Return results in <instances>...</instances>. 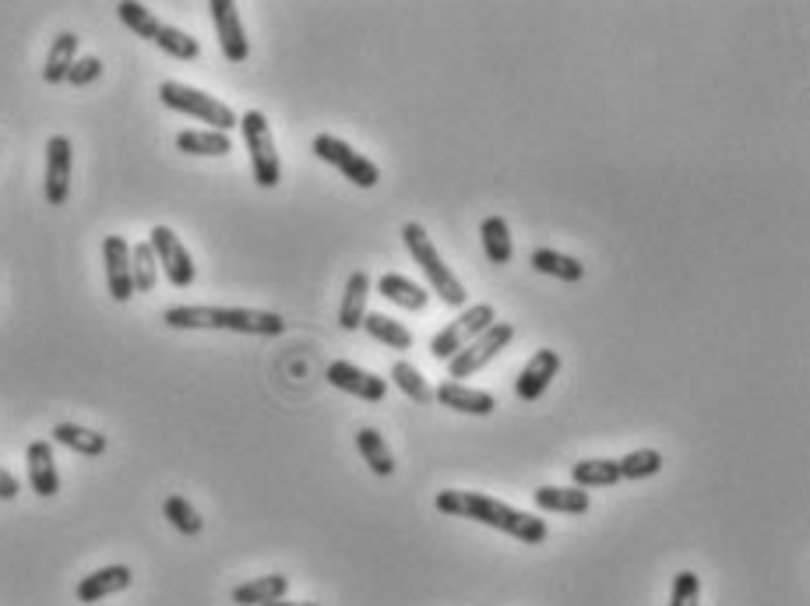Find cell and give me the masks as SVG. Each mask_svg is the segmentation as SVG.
I'll return each instance as SVG.
<instances>
[{"instance_id": "2e32d148", "label": "cell", "mask_w": 810, "mask_h": 606, "mask_svg": "<svg viewBox=\"0 0 810 606\" xmlns=\"http://www.w3.org/2000/svg\"><path fill=\"white\" fill-rule=\"evenodd\" d=\"M433 398L447 409L465 412V417H490V412L498 409V398L490 392L469 388V384H462V381H444L441 388L433 392Z\"/></svg>"}, {"instance_id": "5bb4252c", "label": "cell", "mask_w": 810, "mask_h": 606, "mask_svg": "<svg viewBox=\"0 0 810 606\" xmlns=\"http://www.w3.org/2000/svg\"><path fill=\"white\" fill-rule=\"evenodd\" d=\"M71 162H74L71 138L68 135H53L47 141V184H42V190H47V201L53 205V209H60V205H64L68 195H71Z\"/></svg>"}, {"instance_id": "cb8c5ba5", "label": "cell", "mask_w": 810, "mask_h": 606, "mask_svg": "<svg viewBox=\"0 0 810 606\" xmlns=\"http://www.w3.org/2000/svg\"><path fill=\"white\" fill-rule=\"evenodd\" d=\"M529 264L539 275H553L561 279V283H578L585 275V264L572 255H561V250H550V247H536L529 255Z\"/></svg>"}, {"instance_id": "5b68a950", "label": "cell", "mask_w": 810, "mask_h": 606, "mask_svg": "<svg viewBox=\"0 0 810 606\" xmlns=\"http://www.w3.org/2000/svg\"><path fill=\"white\" fill-rule=\"evenodd\" d=\"M159 99H162V107L187 113L201 124H212V131H222V135H230V131L240 124V116L226 107V102H219L216 96L201 92V88H191L184 82H162Z\"/></svg>"}, {"instance_id": "8992f818", "label": "cell", "mask_w": 810, "mask_h": 606, "mask_svg": "<svg viewBox=\"0 0 810 606\" xmlns=\"http://www.w3.org/2000/svg\"><path fill=\"white\" fill-rule=\"evenodd\" d=\"M240 131H244V145L250 152V170H254V184L272 190L282 181V162H279V149L272 138V124L261 110H247L240 116Z\"/></svg>"}, {"instance_id": "52a82bcc", "label": "cell", "mask_w": 810, "mask_h": 606, "mask_svg": "<svg viewBox=\"0 0 810 606\" xmlns=\"http://www.w3.org/2000/svg\"><path fill=\"white\" fill-rule=\"evenodd\" d=\"M493 321H498V310H493V304H472V307H465L455 321H447L444 329L430 338V357L447 363L452 357H458V353H462L465 346H469L472 338L483 335Z\"/></svg>"}, {"instance_id": "74e56055", "label": "cell", "mask_w": 810, "mask_h": 606, "mask_svg": "<svg viewBox=\"0 0 810 606\" xmlns=\"http://www.w3.org/2000/svg\"><path fill=\"white\" fill-rule=\"evenodd\" d=\"M265 606H321V603H286V599H279V603H265Z\"/></svg>"}, {"instance_id": "836d02e7", "label": "cell", "mask_w": 810, "mask_h": 606, "mask_svg": "<svg viewBox=\"0 0 810 606\" xmlns=\"http://www.w3.org/2000/svg\"><path fill=\"white\" fill-rule=\"evenodd\" d=\"M131 279H134V293H152L156 279H159V261L152 255L148 240L131 247Z\"/></svg>"}, {"instance_id": "603a6c76", "label": "cell", "mask_w": 810, "mask_h": 606, "mask_svg": "<svg viewBox=\"0 0 810 606\" xmlns=\"http://www.w3.org/2000/svg\"><path fill=\"white\" fill-rule=\"evenodd\" d=\"M378 293L388 304H395L402 310H424L430 304V293L424 286H416L413 279L398 275V272H384L381 283H378Z\"/></svg>"}, {"instance_id": "ac0fdd59", "label": "cell", "mask_w": 810, "mask_h": 606, "mask_svg": "<svg viewBox=\"0 0 810 606\" xmlns=\"http://www.w3.org/2000/svg\"><path fill=\"white\" fill-rule=\"evenodd\" d=\"M131 568L127 565H110V568H99V571H93V574H85V579L78 582V603H99V599H107V596H113V593H124V589L131 585Z\"/></svg>"}, {"instance_id": "484cf974", "label": "cell", "mask_w": 810, "mask_h": 606, "mask_svg": "<svg viewBox=\"0 0 810 606\" xmlns=\"http://www.w3.org/2000/svg\"><path fill=\"white\" fill-rule=\"evenodd\" d=\"M78 36L74 33H60L57 39H53V47H50V53H47V64H42V82L47 85H60L68 78V71H71V64L78 61Z\"/></svg>"}, {"instance_id": "44dd1931", "label": "cell", "mask_w": 810, "mask_h": 606, "mask_svg": "<svg viewBox=\"0 0 810 606\" xmlns=\"http://www.w3.org/2000/svg\"><path fill=\"white\" fill-rule=\"evenodd\" d=\"M367 297H370V275L367 272H353L346 293H342V307H339V324L346 332H356L367 318Z\"/></svg>"}, {"instance_id": "3957f363", "label": "cell", "mask_w": 810, "mask_h": 606, "mask_svg": "<svg viewBox=\"0 0 810 606\" xmlns=\"http://www.w3.org/2000/svg\"><path fill=\"white\" fill-rule=\"evenodd\" d=\"M402 244H405V250L413 255V261L419 264V272L427 275V283H430V289L441 297V304H447V307H465V300H469V293H465V286L458 283V275L444 264L441 250L433 247V240H430V233H427L424 226H419V223H405V226H402Z\"/></svg>"}, {"instance_id": "4316f807", "label": "cell", "mask_w": 810, "mask_h": 606, "mask_svg": "<svg viewBox=\"0 0 810 606\" xmlns=\"http://www.w3.org/2000/svg\"><path fill=\"white\" fill-rule=\"evenodd\" d=\"M356 452L364 455V462L370 466L373 477H392L395 472V458L384 445V434H378L373 426H359L356 431Z\"/></svg>"}, {"instance_id": "4dcf8cb0", "label": "cell", "mask_w": 810, "mask_h": 606, "mask_svg": "<svg viewBox=\"0 0 810 606\" xmlns=\"http://www.w3.org/2000/svg\"><path fill=\"white\" fill-rule=\"evenodd\" d=\"M663 466H666V458H663V452H655V448H635V452H627L624 458H617L621 480H635V483L649 480V477H659Z\"/></svg>"}, {"instance_id": "83f0119b", "label": "cell", "mask_w": 810, "mask_h": 606, "mask_svg": "<svg viewBox=\"0 0 810 606\" xmlns=\"http://www.w3.org/2000/svg\"><path fill=\"white\" fill-rule=\"evenodd\" d=\"M572 480H575V486H581V491H589V486L621 483L617 458H581V462L572 466Z\"/></svg>"}, {"instance_id": "7a4b0ae2", "label": "cell", "mask_w": 810, "mask_h": 606, "mask_svg": "<svg viewBox=\"0 0 810 606\" xmlns=\"http://www.w3.org/2000/svg\"><path fill=\"white\" fill-rule=\"evenodd\" d=\"M162 321L170 329H219L236 335H282L286 321L272 310H250V307H167Z\"/></svg>"}, {"instance_id": "1f68e13d", "label": "cell", "mask_w": 810, "mask_h": 606, "mask_svg": "<svg viewBox=\"0 0 810 606\" xmlns=\"http://www.w3.org/2000/svg\"><path fill=\"white\" fill-rule=\"evenodd\" d=\"M392 381H395V388H398L405 398H413L416 406H430V403H433V388H430L427 378L419 374L409 360H398V363L392 367Z\"/></svg>"}, {"instance_id": "d4e9b609", "label": "cell", "mask_w": 810, "mask_h": 606, "mask_svg": "<svg viewBox=\"0 0 810 606\" xmlns=\"http://www.w3.org/2000/svg\"><path fill=\"white\" fill-rule=\"evenodd\" d=\"M53 441H57V445L71 448V452H78V455H88V458H99L102 452L110 448L107 434L88 431V426H78V423H57L53 426Z\"/></svg>"}, {"instance_id": "f546056e", "label": "cell", "mask_w": 810, "mask_h": 606, "mask_svg": "<svg viewBox=\"0 0 810 606\" xmlns=\"http://www.w3.org/2000/svg\"><path fill=\"white\" fill-rule=\"evenodd\" d=\"M359 329H364L373 343H384L388 349H409L413 346V332L405 329L402 321L388 318V314H367Z\"/></svg>"}, {"instance_id": "6da1fadb", "label": "cell", "mask_w": 810, "mask_h": 606, "mask_svg": "<svg viewBox=\"0 0 810 606\" xmlns=\"http://www.w3.org/2000/svg\"><path fill=\"white\" fill-rule=\"evenodd\" d=\"M438 511L441 515H452V519H469L479 525H490V529H501L507 532L512 540L525 543V546H536L550 536V529L543 519H536V515H525L512 505H504L498 497H487V494H476V491H441L438 494Z\"/></svg>"}, {"instance_id": "d6986e66", "label": "cell", "mask_w": 810, "mask_h": 606, "mask_svg": "<svg viewBox=\"0 0 810 606\" xmlns=\"http://www.w3.org/2000/svg\"><path fill=\"white\" fill-rule=\"evenodd\" d=\"M536 508L539 511H553V515H585L592 508V497L589 491H581V486H539V491L532 494Z\"/></svg>"}, {"instance_id": "f1b7e54d", "label": "cell", "mask_w": 810, "mask_h": 606, "mask_svg": "<svg viewBox=\"0 0 810 606\" xmlns=\"http://www.w3.org/2000/svg\"><path fill=\"white\" fill-rule=\"evenodd\" d=\"M176 149L187 156H230L233 141L222 131H180Z\"/></svg>"}, {"instance_id": "d6a6232c", "label": "cell", "mask_w": 810, "mask_h": 606, "mask_svg": "<svg viewBox=\"0 0 810 606\" xmlns=\"http://www.w3.org/2000/svg\"><path fill=\"white\" fill-rule=\"evenodd\" d=\"M162 515H167V522L176 532H184V536H198V532L205 529V519L198 515V508L180 494H170L167 500H162Z\"/></svg>"}, {"instance_id": "30bf717a", "label": "cell", "mask_w": 810, "mask_h": 606, "mask_svg": "<svg viewBox=\"0 0 810 606\" xmlns=\"http://www.w3.org/2000/svg\"><path fill=\"white\" fill-rule=\"evenodd\" d=\"M148 247H152L159 269L167 272L173 289L194 286V275H198V269H194L191 250L184 247V240H180V236L170 226H152V233H148Z\"/></svg>"}, {"instance_id": "9a60e30c", "label": "cell", "mask_w": 810, "mask_h": 606, "mask_svg": "<svg viewBox=\"0 0 810 606\" xmlns=\"http://www.w3.org/2000/svg\"><path fill=\"white\" fill-rule=\"evenodd\" d=\"M102 264H107V286L116 304H127L134 297V279H131V244L124 236H107L102 240Z\"/></svg>"}, {"instance_id": "e0dca14e", "label": "cell", "mask_w": 810, "mask_h": 606, "mask_svg": "<svg viewBox=\"0 0 810 606\" xmlns=\"http://www.w3.org/2000/svg\"><path fill=\"white\" fill-rule=\"evenodd\" d=\"M28 462V483L39 497H57L60 494V472H57V458L50 441H33L25 452Z\"/></svg>"}, {"instance_id": "7402d4cb", "label": "cell", "mask_w": 810, "mask_h": 606, "mask_svg": "<svg viewBox=\"0 0 810 606\" xmlns=\"http://www.w3.org/2000/svg\"><path fill=\"white\" fill-rule=\"evenodd\" d=\"M479 240H483V255L490 264H512L515 240H512V230H507L504 215H487L483 226H479Z\"/></svg>"}, {"instance_id": "9c48e42d", "label": "cell", "mask_w": 810, "mask_h": 606, "mask_svg": "<svg viewBox=\"0 0 810 606\" xmlns=\"http://www.w3.org/2000/svg\"><path fill=\"white\" fill-rule=\"evenodd\" d=\"M512 338H515V324L493 321L483 335L472 338V343L458 353V357L447 360V378H452V381H462V378L479 374L490 360H498V357H501V353L507 349V343H512Z\"/></svg>"}, {"instance_id": "ffe728a7", "label": "cell", "mask_w": 810, "mask_h": 606, "mask_svg": "<svg viewBox=\"0 0 810 606\" xmlns=\"http://www.w3.org/2000/svg\"><path fill=\"white\" fill-rule=\"evenodd\" d=\"M290 593V579L286 574H261V579H250L244 585L233 589V603L236 606H265V603H279Z\"/></svg>"}, {"instance_id": "7c38bea8", "label": "cell", "mask_w": 810, "mask_h": 606, "mask_svg": "<svg viewBox=\"0 0 810 606\" xmlns=\"http://www.w3.org/2000/svg\"><path fill=\"white\" fill-rule=\"evenodd\" d=\"M328 384L346 395L364 398V403H384L388 395V381L364 371V367H356L349 360H332L328 363Z\"/></svg>"}, {"instance_id": "4fadbf2b", "label": "cell", "mask_w": 810, "mask_h": 606, "mask_svg": "<svg viewBox=\"0 0 810 606\" xmlns=\"http://www.w3.org/2000/svg\"><path fill=\"white\" fill-rule=\"evenodd\" d=\"M557 374H561V353L557 349H536L532 360L518 371L515 395L521 398V403H536V398H543V392L550 388Z\"/></svg>"}, {"instance_id": "d590c367", "label": "cell", "mask_w": 810, "mask_h": 606, "mask_svg": "<svg viewBox=\"0 0 810 606\" xmlns=\"http://www.w3.org/2000/svg\"><path fill=\"white\" fill-rule=\"evenodd\" d=\"M99 75H102V61H99V57H78V61L71 64L64 82L74 85V88H85V85H93Z\"/></svg>"}, {"instance_id": "8fae6325", "label": "cell", "mask_w": 810, "mask_h": 606, "mask_svg": "<svg viewBox=\"0 0 810 606\" xmlns=\"http://www.w3.org/2000/svg\"><path fill=\"white\" fill-rule=\"evenodd\" d=\"M208 11H212V25H216L222 57H226L230 64H244L250 57V42L244 33V22H240V8L233 4V0H212Z\"/></svg>"}, {"instance_id": "277c9868", "label": "cell", "mask_w": 810, "mask_h": 606, "mask_svg": "<svg viewBox=\"0 0 810 606\" xmlns=\"http://www.w3.org/2000/svg\"><path fill=\"white\" fill-rule=\"evenodd\" d=\"M116 18L124 22L134 36L156 42V47L167 53V57H173V61H198V53H201L198 39L187 36V33H180V28H173L167 22H159L145 4H134V0H120V4H116Z\"/></svg>"}, {"instance_id": "e575fe53", "label": "cell", "mask_w": 810, "mask_h": 606, "mask_svg": "<svg viewBox=\"0 0 810 606\" xmlns=\"http://www.w3.org/2000/svg\"><path fill=\"white\" fill-rule=\"evenodd\" d=\"M701 599V579L695 571H680L673 579V593H670V606H698Z\"/></svg>"}, {"instance_id": "ba28073f", "label": "cell", "mask_w": 810, "mask_h": 606, "mask_svg": "<svg viewBox=\"0 0 810 606\" xmlns=\"http://www.w3.org/2000/svg\"><path fill=\"white\" fill-rule=\"evenodd\" d=\"M314 156H318L321 162H328V166H335L349 184L364 187V190L378 187V181H381V166H378V162L367 159V156H359L353 145H346V141L335 138V135H318V138H314Z\"/></svg>"}, {"instance_id": "8d00e7d4", "label": "cell", "mask_w": 810, "mask_h": 606, "mask_svg": "<svg viewBox=\"0 0 810 606\" xmlns=\"http://www.w3.org/2000/svg\"><path fill=\"white\" fill-rule=\"evenodd\" d=\"M19 491H22L19 480H14L11 472L0 466V500H14V497H19Z\"/></svg>"}]
</instances>
